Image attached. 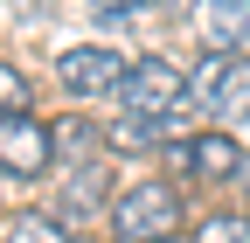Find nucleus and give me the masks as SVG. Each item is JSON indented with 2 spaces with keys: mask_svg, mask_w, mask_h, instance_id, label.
Returning <instances> with one entry per match:
<instances>
[{
  "mask_svg": "<svg viewBox=\"0 0 250 243\" xmlns=\"http://www.w3.org/2000/svg\"><path fill=\"white\" fill-rule=\"evenodd\" d=\"M181 132H195L188 63H174V56H132L125 90L111 104V125H104V146L111 153H167Z\"/></svg>",
  "mask_w": 250,
  "mask_h": 243,
  "instance_id": "1",
  "label": "nucleus"
},
{
  "mask_svg": "<svg viewBox=\"0 0 250 243\" xmlns=\"http://www.w3.org/2000/svg\"><path fill=\"white\" fill-rule=\"evenodd\" d=\"M188 188L174 174H139L118 181V195L104 208V236L111 243H160V236H188Z\"/></svg>",
  "mask_w": 250,
  "mask_h": 243,
  "instance_id": "2",
  "label": "nucleus"
},
{
  "mask_svg": "<svg viewBox=\"0 0 250 243\" xmlns=\"http://www.w3.org/2000/svg\"><path fill=\"white\" fill-rule=\"evenodd\" d=\"M243 167H250V146L229 125H195L160 153V174H174L188 195H229L243 188Z\"/></svg>",
  "mask_w": 250,
  "mask_h": 243,
  "instance_id": "3",
  "label": "nucleus"
},
{
  "mask_svg": "<svg viewBox=\"0 0 250 243\" xmlns=\"http://www.w3.org/2000/svg\"><path fill=\"white\" fill-rule=\"evenodd\" d=\"M188 104H195L202 125H243L250 118V56L236 49H202L188 63Z\"/></svg>",
  "mask_w": 250,
  "mask_h": 243,
  "instance_id": "4",
  "label": "nucleus"
},
{
  "mask_svg": "<svg viewBox=\"0 0 250 243\" xmlns=\"http://www.w3.org/2000/svg\"><path fill=\"white\" fill-rule=\"evenodd\" d=\"M125 70H132V56H125L118 42H77V49L56 56V90L77 111H104V104H118Z\"/></svg>",
  "mask_w": 250,
  "mask_h": 243,
  "instance_id": "5",
  "label": "nucleus"
},
{
  "mask_svg": "<svg viewBox=\"0 0 250 243\" xmlns=\"http://www.w3.org/2000/svg\"><path fill=\"white\" fill-rule=\"evenodd\" d=\"M56 174V139L42 111H0V181L7 188H35Z\"/></svg>",
  "mask_w": 250,
  "mask_h": 243,
  "instance_id": "6",
  "label": "nucleus"
},
{
  "mask_svg": "<svg viewBox=\"0 0 250 243\" xmlns=\"http://www.w3.org/2000/svg\"><path fill=\"white\" fill-rule=\"evenodd\" d=\"M118 195V181H111V160H90V167H70L56 181V202H49V216H62L70 229L83 223H104V208Z\"/></svg>",
  "mask_w": 250,
  "mask_h": 243,
  "instance_id": "7",
  "label": "nucleus"
},
{
  "mask_svg": "<svg viewBox=\"0 0 250 243\" xmlns=\"http://www.w3.org/2000/svg\"><path fill=\"white\" fill-rule=\"evenodd\" d=\"M188 28H195L202 49L250 56V0H188Z\"/></svg>",
  "mask_w": 250,
  "mask_h": 243,
  "instance_id": "8",
  "label": "nucleus"
},
{
  "mask_svg": "<svg viewBox=\"0 0 250 243\" xmlns=\"http://www.w3.org/2000/svg\"><path fill=\"white\" fill-rule=\"evenodd\" d=\"M49 139H56V174H70V167H90V160H111L98 111H62L56 125H49Z\"/></svg>",
  "mask_w": 250,
  "mask_h": 243,
  "instance_id": "9",
  "label": "nucleus"
},
{
  "mask_svg": "<svg viewBox=\"0 0 250 243\" xmlns=\"http://www.w3.org/2000/svg\"><path fill=\"white\" fill-rule=\"evenodd\" d=\"M0 243H90V236L70 229L62 216H49V208H7L0 216Z\"/></svg>",
  "mask_w": 250,
  "mask_h": 243,
  "instance_id": "10",
  "label": "nucleus"
},
{
  "mask_svg": "<svg viewBox=\"0 0 250 243\" xmlns=\"http://www.w3.org/2000/svg\"><path fill=\"white\" fill-rule=\"evenodd\" d=\"M188 243H250V216L243 208H202L195 223H188Z\"/></svg>",
  "mask_w": 250,
  "mask_h": 243,
  "instance_id": "11",
  "label": "nucleus"
},
{
  "mask_svg": "<svg viewBox=\"0 0 250 243\" xmlns=\"http://www.w3.org/2000/svg\"><path fill=\"white\" fill-rule=\"evenodd\" d=\"M0 111H35V83H28V70H14L7 56H0Z\"/></svg>",
  "mask_w": 250,
  "mask_h": 243,
  "instance_id": "12",
  "label": "nucleus"
},
{
  "mask_svg": "<svg viewBox=\"0 0 250 243\" xmlns=\"http://www.w3.org/2000/svg\"><path fill=\"white\" fill-rule=\"evenodd\" d=\"M243 195H250V167H243Z\"/></svg>",
  "mask_w": 250,
  "mask_h": 243,
  "instance_id": "13",
  "label": "nucleus"
},
{
  "mask_svg": "<svg viewBox=\"0 0 250 243\" xmlns=\"http://www.w3.org/2000/svg\"><path fill=\"white\" fill-rule=\"evenodd\" d=\"M160 243H188V236H160Z\"/></svg>",
  "mask_w": 250,
  "mask_h": 243,
  "instance_id": "14",
  "label": "nucleus"
},
{
  "mask_svg": "<svg viewBox=\"0 0 250 243\" xmlns=\"http://www.w3.org/2000/svg\"><path fill=\"white\" fill-rule=\"evenodd\" d=\"M243 216H250V202H243Z\"/></svg>",
  "mask_w": 250,
  "mask_h": 243,
  "instance_id": "15",
  "label": "nucleus"
}]
</instances>
